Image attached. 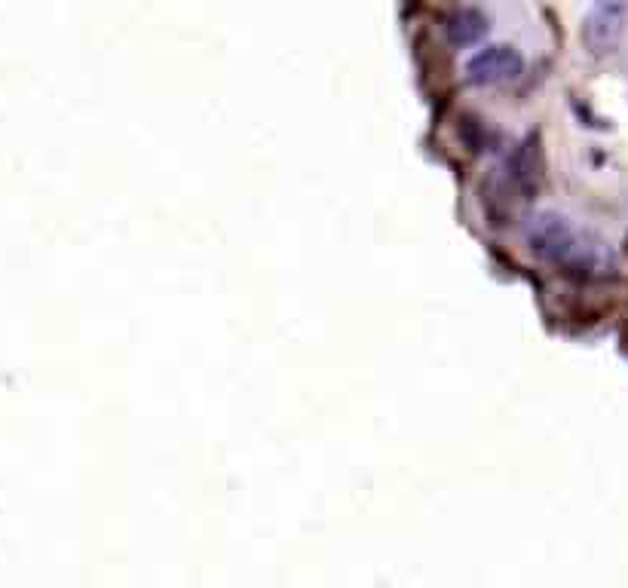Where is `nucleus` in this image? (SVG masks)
Masks as SVG:
<instances>
[{
	"mask_svg": "<svg viewBox=\"0 0 628 588\" xmlns=\"http://www.w3.org/2000/svg\"><path fill=\"white\" fill-rule=\"evenodd\" d=\"M448 40L454 47H475L478 40L487 38V16L482 10H475V7H463L457 13H450L448 19Z\"/></svg>",
	"mask_w": 628,
	"mask_h": 588,
	"instance_id": "obj_4",
	"label": "nucleus"
},
{
	"mask_svg": "<svg viewBox=\"0 0 628 588\" xmlns=\"http://www.w3.org/2000/svg\"><path fill=\"white\" fill-rule=\"evenodd\" d=\"M525 74V55L513 43H490L469 55L466 80L475 87H503Z\"/></svg>",
	"mask_w": 628,
	"mask_h": 588,
	"instance_id": "obj_2",
	"label": "nucleus"
},
{
	"mask_svg": "<svg viewBox=\"0 0 628 588\" xmlns=\"http://www.w3.org/2000/svg\"><path fill=\"white\" fill-rule=\"evenodd\" d=\"M525 245L543 264L577 280H614L616 255L598 233L583 231L561 212H534L525 221Z\"/></svg>",
	"mask_w": 628,
	"mask_h": 588,
	"instance_id": "obj_1",
	"label": "nucleus"
},
{
	"mask_svg": "<svg viewBox=\"0 0 628 588\" xmlns=\"http://www.w3.org/2000/svg\"><path fill=\"white\" fill-rule=\"evenodd\" d=\"M626 34V10L616 0H598L583 19V43L591 55H607L622 43Z\"/></svg>",
	"mask_w": 628,
	"mask_h": 588,
	"instance_id": "obj_3",
	"label": "nucleus"
}]
</instances>
